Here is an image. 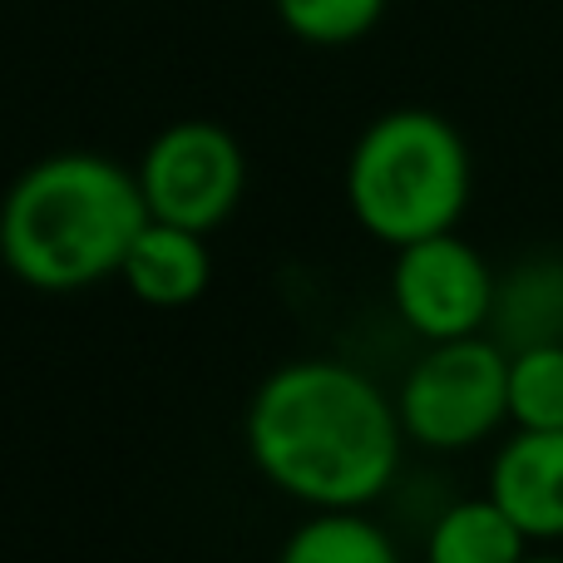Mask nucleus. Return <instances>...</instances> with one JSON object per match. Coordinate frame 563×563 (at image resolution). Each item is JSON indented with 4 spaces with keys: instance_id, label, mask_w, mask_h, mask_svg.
<instances>
[{
    "instance_id": "20e7f679",
    "label": "nucleus",
    "mask_w": 563,
    "mask_h": 563,
    "mask_svg": "<svg viewBox=\"0 0 563 563\" xmlns=\"http://www.w3.org/2000/svg\"><path fill=\"white\" fill-rule=\"evenodd\" d=\"M400 430L430 455H460L509 426V351L495 336L435 341L396 390Z\"/></svg>"
},
{
    "instance_id": "f03ea898",
    "label": "nucleus",
    "mask_w": 563,
    "mask_h": 563,
    "mask_svg": "<svg viewBox=\"0 0 563 563\" xmlns=\"http://www.w3.org/2000/svg\"><path fill=\"white\" fill-rule=\"evenodd\" d=\"M148 223L134 168L89 148L30 164L0 198V263L35 291H85L119 277Z\"/></svg>"
},
{
    "instance_id": "39448f33",
    "label": "nucleus",
    "mask_w": 563,
    "mask_h": 563,
    "mask_svg": "<svg viewBox=\"0 0 563 563\" xmlns=\"http://www.w3.org/2000/svg\"><path fill=\"white\" fill-rule=\"evenodd\" d=\"M139 194L148 218L188 228V233H213L238 213L247 188L243 144L213 119H178L158 129L134 164Z\"/></svg>"
},
{
    "instance_id": "7ed1b4c3",
    "label": "nucleus",
    "mask_w": 563,
    "mask_h": 563,
    "mask_svg": "<svg viewBox=\"0 0 563 563\" xmlns=\"http://www.w3.org/2000/svg\"><path fill=\"white\" fill-rule=\"evenodd\" d=\"M470 188L475 168L465 134L435 109H390L371 119L346 154V208L386 247L455 233Z\"/></svg>"
},
{
    "instance_id": "f257e3e1",
    "label": "nucleus",
    "mask_w": 563,
    "mask_h": 563,
    "mask_svg": "<svg viewBox=\"0 0 563 563\" xmlns=\"http://www.w3.org/2000/svg\"><path fill=\"white\" fill-rule=\"evenodd\" d=\"M247 460L307 509H366L396 485L406 430L396 396L346 361L277 366L247 400Z\"/></svg>"
},
{
    "instance_id": "6e6552de",
    "label": "nucleus",
    "mask_w": 563,
    "mask_h": 563,
    "mask_svg": "<svg viewBox=\"0 0 563 563\" xmlns=\"http://www.w3.org/2000/svg\"><path fill=\"white\" fill-rule=\"evenodd\" d=\"M119 282H124V287L134 291V301H144V307H158V311L194 307L208 291V282H213L208 238L148 218V223L139 228L134 247L124 253Z\"/></svg>"
},
{
    "instance_id": "9b49d317",
    "label": "nucleus",
    "mask_w": 563,
    "mask_h": 563,
    "mask_svg": "<svg viewBox=\"0 0 563 563\" xmlns=\"http://www.w3.org/2000/svg\"><path fill=\"white\" fill-rule=\"evenodd\" d=\"M277 563H400V549L366 509H311L287 534Z\"/></svg>"
},
{
    "instance_id": "f8f14e48",
    "label": "nucleus",
    "mask_w": 563,
    "mask_h": 563,
    "mask_svg": "<svg viewBox=\"0 0 563 563\" xmlns=\"http://www.w3.org/2000/svg\"><path fill=\"white\" fill-rule=\"evenodd\" d=\"M509 426L563 430V341L509 351Z\"/></svg>"
},
{
    "instance_id": "423d86ee",
    "label": "nucleus",
    "mask_w": 563,
    "mask_h": 563,
    "mask_svg": "<svg viewBox=\"0 0 563 563\" xmlns=\"http://www.w3.org/2000/svg\"><path fill=\"white\" fill-rule=\"evenodd\" d=\"M495 267L460 233L396 247V263H390V307L400 327L416 331L426 346L485 336L495 317Z\"/></svg>"
},
{
    "instance_id": "ddd939ff",
    "label": "nucleus",
    "mask_w": 563,
    "mask_h": 563,
    "mask_svg": "<svg viewBox=\"0 0 563 563\" xmlns=\"http://www.w3.org/2000/svg\"><path fill=\"white\" fill-rule=\"evenodd\" d=\"M390 0H273L287 35L317 49H341L366 40L380 25Z\"/></svg>"
},
{
    "instance_id": "4468645a",
    "label": "nucleus",
    "mask_w": 563,
    "mask_h": 563,
    "mask_svg": "<svg viewBox=\"0 0 563 563\" xmlns=\"http://www.w3.org/2000/svg\"><path fill=\"white\" fill-rule=\"evenodd\" d=\"M525 563H563V559H559V554H529Z\"/></svg>"
},
{
    "instance_id": "1a4fd4ad",
    "label": "nucleus",
    "mask_w": 563,
    "mask_h": 563,
    "mask_svg": "<svg viewBox=\"0 0 563 563\" xmlns=\"http://www.w3.org/2000/svg\"><path fill=\"white\" fill-rule=\"evenodd\" d=\"M489 331L505 351L563 341V257H525L499 277Z\"/></svg>"
},
{
    "instance_id": "0eeeda50",
    "label": "nucleus",
    "mask_w": 563,
    "mask_h": 563,
    "mask_svg": "<svg viewBox=\"0 0 563 563\" xmlns=\"http://www.w3.org/2000/svg\"><path fill=\"white\" fill-rule=\"evenodd\" d=\"M485 495L529 544H563V430H515L489 460Z\"/></svg>"
},
{
    "instance_id": "9d476101",
    "label": "nucleus",
    "mask_w": 563,
    "mask_h": 563,
    "mask_svg": "<svg viewBox=\"0 0 563 563\" xmlns=\"http://www.w3.org/2000/svg\"><path fill=\"white\" fill-rule=\"evenodd\" d=\"M529 539L489 495L455 499L426 529V563H525Z\"/></svg>"
}]
</instances>
